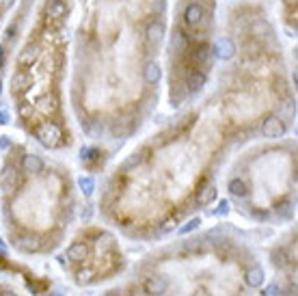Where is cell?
<instances>
[{"label": "cell", "instance_id": "obj_1", "mask_svg": "<svg viewBox=\"0 0 298 296\" xmlns=\"http://www.w3.org/2000/svg\"><path fill=\"white\" fill-rule=\"evenodd\" d=\"M177 119L115 169L99 208L126 229L169 232L182 212L216 199L214 171L227 147L283 139L296 96L270 0H231L220 17L212 82Z\"/></svg>", "mask_w": 298, "mask_h": 296}, {"label": "cell", "instance_id": "obj_2", "mask_svg": "<svg viewBox=\"0 0 298 296\" xmlns=\"http://www.w3.org/2000/svg\"><path fill=\"white\" fill-rule=\"evenodd\" d=\"M169 9V0H76L69 99L87 136L119 143L153 112Z\"/></svg>", "mask_w": 298, "mask_h": 296}, {"label": "cell", "instance_id": "obj_3", "mask_svg": "<svg viewBox=\"0 0 298 296\" xmlns=\"http://www.w3.org/2000/svg\"><path fill=\"white\" fill-rule=\"evenodd\" d=\"M76 0H37L9 72L15 121L46 149L69 145L67 87Z\"/></svg>", "mask_w": 298, "mask_h": 296}, {"label": "cell", "instance_id": "obj_4", "mask_svg": "<svg viewBox=\"0 0 298 296\" xmlns=\"http://www.w3.org/2000/svg\"><path fill=\"white\" fill-rule=\"evenodd\" d=\"M220 13L216 0H175L162 46V80L173 108L197 99L218 63Z\"/></svg>", "mask_w": 298, "mask_h": 296}, {"label": "cell", "instance_id": "obj_5", "mask_svg": "<svg viewBox=\"0 0 298 296\" xmlns=\"http://www.w3.org/2000/svg\"><path fill=\"white\" fill-rule=\"evenodd\" d=\"M9 145L4 147L7 158L0 169L4 216L13 240L20 236H37L41 245H46L48 238L56 236L74 218L76 203L69 175L48 162L41 171L22 169Z\"/></svg>", "mask_w": 298, "mask_h": 296}, {"label": "cell", "instance_id": "obj_6", "mask_svg": "<svg viewBox=\"0 0 298 296\" xmlns=\"http://www.w3.org/2000/svg\"><path fill=\"white\" fill-rule=\"evenodd\" d=\"M236 177L244 193L238 205L248 216L290 218L294 214V147L272 145L244 158Z\"/></svg>", "mask_w": 298, "mask_h": 296}, {"label": "cell", "instance_id": "obj_7", "mask_svg": "<svg viewBox=\"0 0 298 296\" xmlns=\"http://www.w3.org/2000/svg\"><path fill=\"white\" fill-rule=\"evenodd\" d=\"M298 0H277V26H281L288 37H296Z\"/></svg>", "mask_w": 298, "mask_h": 296}, {"label": "cell", "instance_id": "obj_8", "mask_svg": "<svg viewBox=\"0 0 298 296\" xmlns=\"http://www.w3.org/2000/svg\"><path fill=\"white\" fill-rule=\"evenodd\" d=\"M65 255H67V259L71 264H85L89 259V255H91V242H89V238L71 242L67 247V251H65Z\"/></svg>", "mask_w": 298, "mask_h": 296}, {"label": "cell", "instance_id": "obj_9", "mask_svg": "<svg viewBox=\"0 0 298 296\" xmlns=\"http://www.w3.org/2000/svg\"><path fill=\"white\" fill-rule=\"evenodd\" d=\"M143 288H145V294H149V296H162V294H166V288L169 286H166V281L162 277L151 275L149 279H145Z\"/></svg>", "mask_w": 298, "mask_h": 296}, {"label": "cell", "instance_id": "obj_10", "mask_svg": "<svg viewBox=\"0 0 298 296\" xmlns=\"http://www.w3.org/2000/svg\"><path fill=\"white\" fill-rule=\"evenodd\" d=\"M15 4L17 0H0V37L7 28V22L11 20V13L15 11Z\"/></svg>", "mask_w": 298, "mask_h": 296}, {"label": "cell", "instance_id": "obj_11", "mask_svg": "<svg viewBox=\"0 0 298 296\" xmlns=\"http://www.w3.org/2000/svg\"><path fill=\"white\" fill-rule=\"evenodd\" d=\"M244 279H247V286L261 288L264 281H266V275H264V270H261L259 266H253V268H248L247 272H244Z\"/></svg>", "mask_w": 298, "mask_h": 296}, {"label": "cell", "instance_id": "obj_12", "mask_svg": "<svg viewBox=\"0 0 298 296\" xmlns=\"http://www.w3.org/2000/svg\"><path fill=\"white\" fill-rule=\"evenodd\" d=\"M270 262L277 266V268H285V266L290 264V257H288V253L283 251V248H275V251L270 253Z\"/></svg>", "mask_w": 298, "mask_h": 296}, {"label": "cell", "instance_id": "obj_13", "mask_svg": "<svg viewBox=\"0 0 298 296\" xmlns=\"http://www.w3.org/2000/svg\"><path fill=\"white\" fill-rule=\"evenodd\" d=\"M272 294H279V288L277 286H268L266 288V296H272Z\"/></svg>", "mask_w": 298, "mask_h": 296}, {"label": "cell", "instance_id": "obj_14", "mask_svg": "<svg viewBox=\"0 0 298 296\" xmlns=\"http://www.w3.org/2000/svg\"><path fill=\"white\" fill-rule=\"evenodd\" d=\"M195 296H207V294H203V292H199V294H195Z\"/></svg>", "mask_w": 298, "mask_h": 296}, {"label": "cell", "instance_id": "obj_15", "mask_svg": "<svg viewBox=\"0 0 298 296\" xmlns=\"http://www.w3.org/2000/svg\"><path fill=\"white\" fill-rule=\"evenodd\" d=\"M2 296H15V294H11V292H7V294H2Z\"/></svg>", "mask_w": 298, "mask_h": 296}]
</instances>
